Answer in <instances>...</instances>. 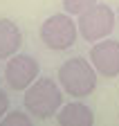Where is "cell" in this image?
<instances>
[{
  "label": "cell",
  "mask_w": 119,
  "mask_h": 126,
  "mask_svg": "<svg viewBox=\"0 0 119 126\" xmlns=\"http://www.w3.org/2000/svg\"><path fill=\"white\" fill-rule=\"evenodd\" d=\"M23 104H25V110L36 119L56 117L58 108L63 106V88H61V83L52 81L50 77L36 79L25 90Z\"/></svg>",
  "instance_id": "obj_1"
},
{
  "label": "cell",
  "mask_w": 119,
  "mask_h": 126,
  "mask_svg": "<svg viewBox=\"0 0 119 126\" xmlns=\"http://www.w3.org/2000/svg\"><path fill=\"white\" fill-rule=\"evenodd\" d=\"M58 83L65 94L74 99H83L97 88V70L83 56H72L58 68Z\"/></svg>",
  "instance_id": "obj_2"
},
{
  "label": "cell",
  "mask_w": 119,
  "mask_h": 126,
  "mask_svg": "<svg viewBox=\"0 0 119 126\" xmlns=\"http://www.w3.org/2000/svg\"><path fill=\"white\" fill-rule=\"evenodd\" d=\"M40 41L47 50L54 52H65L77 43L79 36V25L70 18V14H54L40 25Z\"/></svg>",
  "instance_id": "obj_3"
},
{
  "label": "cell",
  "mask_w": 119,
  "mask_h": 126,
  "mask_svg": "<svg viewBox=\"0 0 119 126\" xmlns=\"http://www.w3.org/2000/svg\"><path fill=\"white\" fill-rule=\"evenodd\" d=\"M115 23H117V16L112 11V7L108 5H94L88 11L79 14V34L88 41V43H97V41H103L112 34L115 29Z\"/></svg>",
  "instance_id": "obj_4"
},
{
  "label": "cell",
  "mask_w": 119,
  "mask_h": 126,
  "mask_svg": "<svg viewBox=\"0 0 119 126\" xmlns=\"http://www.w3.org/2000/svg\"><path fill=\"white\" fill-rule=\"evenodd\" d=\"M9 63L5 65V81L11 90L16 92H25L38 79V61L29 54H13L11 59H7Z\"/></svg>",
  "instance_id": "obj_5"
},
{
  "label": "cell",
  "mask_w": 119,
  "mask_h": 126,
  "mask_svg": "<svg viewBox=\"0 0 119 126\" xmlns=\"http://www.w3.org/2000/svg\"><path fill=\"white\" fill-rule=\"evenodd\" d=\"M90 63L94 65L97 74L106 79L119 77V41H97V45L90 47Z\"/></svg>",
  "instance_id": "obj_6"
},
{
  "label": "cell",
  "mask_w": 119,
  "mask_h": 126,
  "mask_svg": "<svg viewBox=\"0 0 119 126\" xmlns=\"http://www.w3.org/2000/svg\"><path fill=\"white\" fill-rule=\"evenodd\" d=\"M56 122L61 126H92L94 113L81 101H70V104H63L58 108Z\"/></svg>",
  "instance_id": "obj_7"
},
{
  "label": "cell",
  "mask_w": 119,
  "mask_h": 126,
  "mask_svg": "<svg viewBox=\"0 0 119 126\" xmlns=\"http://www.w3.org/2000/svg\"><path fill=\"white\" fill-rule=\"evenodd\" d=\"M20 45H23L20 27L9 18H0V61L11 59L20 50Z\"/></svg>",
  "instance_id": "obj_8"
},
{
  "label": "cell",
  "mask_w": 119,
  "mask_h": 126,
  "mask_svg": "<svg viewBox=\"0 0 119 126\" xmlns=\"http://www.w3.org/2000/svg\"><path fill=\"white\" fill-rule=\"evenodd\" d=\"M61 2H63V9L70 16H79V14L88 11L90 7H94L99 0H61Z\"/></svg>",
  "instance_id": "obj_9"
},
{
  "label": "cell",
  "mask_w": 119,
  "mask_h": 126,
  "mask_svg": "<svg viewBox=\"0 0 119 126\" xmlns=\"http://www.w3.org/2000/svg\"><path fill=\"white\" fill-rule=\"evenodd\" d=\"M0 126H32V115H25L20 110H11L0 119Z\"/></svg>",
  "instance_id": "obj_10"
},
{
  "label": "cell",
  "mask_w": 119,
  "mask_h": 126,
  "mask_svg": "<svg viewBox=\"0 0 119 126\" xmlns=\"http://www.w3.org/2000/svg\"><path fill=\"white\" fill-rule=\"evenodd\" d=\"M7 110H9V97H7V92L0 88V119L7 115Z\"/></svg>",
  "instance_id": "obj_11"
}]
</instances>
